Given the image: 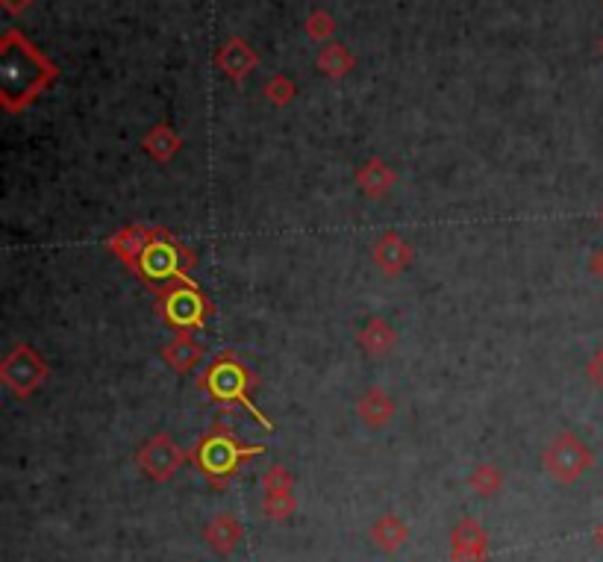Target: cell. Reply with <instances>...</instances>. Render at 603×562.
<instances>
[{
  "mask_svg": "<svg viewBox=\"0 0 603 562\" xmlns=\"http://www.w3.org/2000/svg\"><path fill=\"white\" fill-rule=\"evenodd\" d=\"M545 471L551 474L556 483H574L580 480L592 465H595V457L592 451L586 448L583 439H577L574 433H559L553 436V442L545 448Z\"/></svg>",
  "mask_w": 603,
  "mask_h": 562,
  "instance_id": "1",
  "label": "cell"
},
{
  "mask_svg": "<svg viewBox=\"0 0 603 562\" xmlns=\"http://www.w3.org/2000/svg\"><path fill=\"white\" fill-rule=\"evenodd\" d=\"M45 374H48V365L33 348H15L3 362V383L21 398H27L45 380Z\"/></svg>",
  "mask_w": 603,
  "mask_h": 562,
  "instance_id": "2",
  "label": "cell"
},
{
  "mask_svg": "<svg viewBox=\"0 0 603 562\" xmlns=\"http://www.w3.org/2000/svg\"><path fill=\"white\" fill-rule=\"evenodd\" d=\"M180 462H183V451L174 445L171 436H153L151 442L142 448V454H139L142 471H145L151 480H156V483L174 477V471L180 468Z\"/></svg>",
  "mask_w": 603,
  "mask_h": 562,
  "instance_id": "3",
  "label": "cell"
},
{
  "mask_svg": "<svg viewBox=\"0 0 603 562\" xmlns=\"http://www.w3.org/2000/svg\"><path fill=\"white\" fill-rule=\"evenodd\" d=\"M453 562H486V533L474 518H462L451 536Z\"/></svg>",
  "mask_w": 603,
  "mask_h": 562,
  "instance_id": "4",
  "label": "cell"
},
{
  "mask_svg": "<svg viewBox=\"0 0 603 562\" xmlns=\"http://www.w3.org/2000/svg\"><path fill=\"white\" fill-rule=\"evenodd\" d=\"M256 451H262V448H239V445H233L230 439H209V442H203L201 448V465L203 471L212 477V474H230L242 457H248V454H256Z\"/></svg>",
  "mask_w": 603,
  "mask_h": 562,
  "instance_id": "5",
  "label": "cell"
},
{
  "mask_svg": "<svg viewBox=\"0 0 603 562\" xmlns=\"http://www.w3.org/2000/svg\"><path fill=\"white\" fill-rule=\"evenodd\" d=\"M242 536H245V530H242V524L233 518V515H227V512H221V515H215L209 524H206V530H203V539H206V545L215 551V554H221V557H227V554H233L236 548H239V542H242Z\"/></svg>",
  "mask_w": 603,
  "mask_h": 562,
  "instance_id": "6",
  "label": "cell"
},
{
  "mask_svg": "<svg viewBox=\"0 0 603 562\" xmlns=\"http://www.w3.org/2000/svg\"><path fill=\"white\" fill-rule=\"evenodd\" d=\"M265 512L274 521L292 512V477L286 474V468H271V474L265 477Z\"/></svg>",
  "mask_w": 603,
  "mask_h": 562,
  "instance_id": "7",
  "label": "cell"
},
{
  "mask_svg": "<svg viewBox=\"0 0 603 562\" xmlns=\"http://www.w3.org/2000/svg\"><path fill=\"white\" fill-rule=\"evenodd\" d=\"M409 259H412V251H409V245L403 242L398 233H386L374 248V262L386 274H401L403 268L409 265Z\"/></svg>",
  "mask_w": 603,
  "mask_h": 562,
  "instance_id": "8",
  "label": "cell"
},
{
  "mask_svg": "<svg viewBox=\"0 0 603 562\" xmlns=\"http://www.w3.org/2000/svg\"><path fill=\"white\" fill-rule=\"evenodd\" d=\"M406 539H409V530H406V524H403L401 518H395V515H383V518H377V524L371 527V542H374V548H380L383 554L401 551L403 545H406Z\"/></svg>",
  "mask_w": 603,
  "mask_h": 562,
  "instance_id": "9",
  "label": "cell"
},
{
  "mask_svg": "<svg viewBox=\"0 0 603 562\" xmlns=\"http://www.w3.org/2000/svg\"><path fill=\"white\" fill-rule=\"evenodd\" d=\"M356 412H359V418H362L368 427H386V424L392 421V415H395V404H392V398H389L383 389H368V392L362 395Z\"/></svg>",
  "mask_w": 603,
  "mask_h": 562,
  "instance_id": "10",
  "label": "cell"
},
{
  "mask_svg": "<svg viewBox=\"0 0 603 562\" xmlns=\"http://www.w3.org/2000/svg\"><path fill=\"white\" fill-rule=\"evenodd\" d=\"M359 345H362V351H365L368 357H386V354L392 351V345H395V330H392V324L383 321V318H371V321L365 324V330L359 333Z\"/></svg>",
  "mask_w": 603,
  "mask_h": 562,
  "instance_id": "11",
  "label": "cell"
},
{
  "mask_svg": "<svg viewBox=\"0 0 603 562\" xmlns=\"http://www.w3.org/2000/svg\"><path fill=\"white\" fill-rule=\"evenodd\" d=\"M359 186H362V192L365 195H371V198H380V195H386L389 189H392V183H395V174L383 165V162H368L362 171H359Z\"/></svg>",
  "mask_w": 603,
  "mask_h": 562,
  "instance_id": "12",
  "label": "cell"
},
{
  "mask_svg": "<svg viewBox=\"0 0 603 562\" xmlns=\"http://www.w3.org/2000/svg\"><path fill=\"white\" fill-rule=\"evenodd\" d=\"M468 483H471V489H474L477 495L489 498V495H495V492L501 489V471H498L495 465H477V468L471 471Z\"/></svg>",
  "mask_w": 603,
  "mask_h": 562,
  "instance_id": "13",
  "label": "cell"
},
{
  "mask_svg": "<svg viewBox=\"0 0 603 562\" xmlns=\"http://www.w3.org/2000/svg\"><path fill=\"white\" fill-rule=\"evenodd\" d=\"M201 357L198 354V348L189 342V339H177L168 351H165V359L174 365V368H180V371H186L189 365H195V359Z\"/></svg>",
  "mask_w": 603,
  "mask_h": 562,
  "instance_id": "14",
  "label": "cell"
},
{
  "mask_svg": "<svg viewBox=\"0 0 603 562\" xmlns=\"http://www.w3.org/2000/svg\"><path fill=\"white\" fill-rule=\"evenodd\" d=\"M589 377H592V383L603 389V348L595 354V359L589 362Z\"/></svg>",
  "mask_w": 603,
  "mask_h": 562,
  "instance_id": "15",
  "label": "cell"
},
{
  "mask_svg": "<svg viewBox=\"0 0 603 562\" xmlns=\"http://www.w3.org/2000/svg\"><path fill=\"white\" fill-rule=\"evenodd\" d=\"M592 274H595V277H598V280L603 283V248L598 251V254L592 256Z\"/></svg>",
  "mask_w": 603,
  "mask_h": 562,
  "instance_id": "16",
  "label": "cell"
},
{
  "mask_svg": "<svg viewBox=\"0 0 603 562\" xmlns=\"http://www.w3.org/2000/svg\"><path fill=\"white\" fill-rule=\"evenodd\" d=\"M601 221H603V209H601Z\"/></svg>",
  "mask_w": 603,
  "mask_h": 562,
  "instance_id": "17",
  "label": "cell"
},
{
  "mask_svg": "<svg viewBox=\"0 0 603 562\" xmlns=\"http://www.w3.org/2000/svg\"><path fill=\"white\" fill-rule=\"evenodd\" d=\"M601 539H603V530H601Z\"/></svg>",
  "mask_w": 603,
  "mask_h": 562,
  "instance_id": "18",
  "label": "cell"
}]
</instances>
